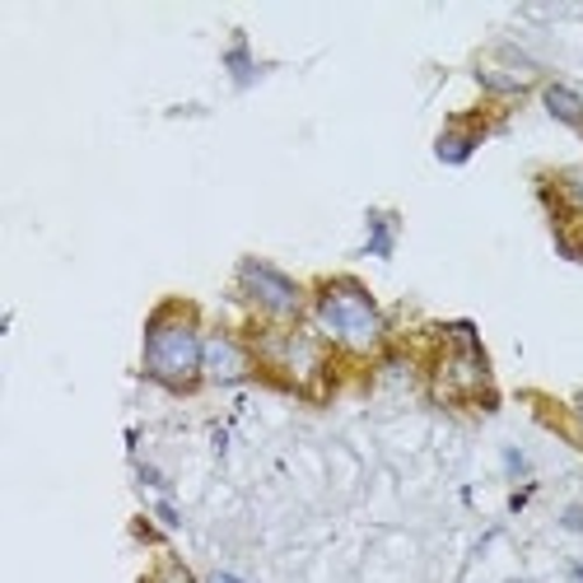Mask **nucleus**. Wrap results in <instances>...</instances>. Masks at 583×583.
Listing matches in <instances>:
<instances>
[{
  "instance_id": "nucleus-2",
  "label": "nucleus",
  "mask_w": 583,
  "mask_h": 583,
  "mask_svg": "<svg viewBox=\"0 0 583 583\" xmlns=\"http://www.w3.org/2000/svg\"><path fill=\"white\" fill-rule=\"evenodd\" d=\"M318 327L350 350H374L382 337V313L355 280H337L318 294Z\"/></svg>"
},
{
  "instance_id": "nucleus-5",
  "label": "nucleus",
  "mask_w": 583,
  "mask_h": 583,
  "mask_svg": "<svg viewBox=\"0 0 583 583\" xmlns=\"http://www.w3.org/2000/svg\"><path fill=\"white\" fill-rule=\"evenodd\" d=\"M280 364H286L294 378H308V374L323 369V350L313 337H286L280 341Z\"/></svg>"
},
{
  "instance_id": "nucleus-6",
  "label": "nucleus",
  "mask_w": 583,
  "mask_h": 583,
  "mask_svg": "<svg viewBox=\"0 0 583 583\" xmlns=\"http://www.w3.org/2000/svg\"><path fill=\"white\" fill-rule=\"evenodd\" d=\"M546 108H551V117H560V122L583 126V98H579L574 89H564V85H546Z\"/></svg>"
},
{
  "instance_id": "nucleus-9",
  "label": "nucleus",
  "mask_w": 583,
  "mask_h": 583,
  "mask_svg": "<svg viewBox=\"0 0 583 583\" xmlns=\"http://www.w3.org/2000/svg\"><path fill=\"white\" fill-rule=\"evenodd\" d=\"M369 253H392V239H388V220H374V239H369Z\"/></svg>"
},
{
  "instance_id": "nucleus-3",
  "label": "nucleus",
  "mask_w": 583,
  "mask_h": 583,
  "mask_svg": "<svg viewBox=\"0 0 583 583\" xmlns=\"http://www.w3.org/2000/svg\"><path fill=\"white\" fill-rule=\"evenodd\" d=\"M243 294L253 299V304L262 313H271V318H294L299 308H304V294H299V286L290 276H280L276 266H266V262H243Z\"/></svg>"
},
{
  "instance_id": "nucleus-12",
  "label": "nucleus",
  "mask_w": 583,
  "mask_h": 583,
  "mask_svg": "<svg viewBox=\"0 0 583 583\" xmlns=\"http://www.w3.org/2000/svg\"><path fill=\"white\" fill-rule=\"evenodd\" d=\"M579 406H583V402H579Z\"/></svg>"
},
{
  "instance_id": "nucleus-4",
  "label": "nucleus",
  "mask_w": 583,
  "mask_h": 583,
  "mask_svg": "<svg viewBox=\"0 0 583 583\" xmlns=\"http://www.w3.org/2000/svg\"><path fill=\"white\" fill-rule=\"evenodd\" d=\"M247 369H253V364H247V350L233 337H210L206 341V369L202 374L210 382H243Z\"/></svg>"
},
{
  "instance_id": "nucleus-1",
  "label": "nucleus",
  "mask_w": 583,
  "mask_h": 583,
  "mask_svg": "<svg viewBox=\"0 0 583 583\" xmlns=\"http://www.w3.org/2000/svg\"><path fill=\"white\" fill-rule=\"evenodd\" d=\"M206 369V341L192 318H159L145 337V374L163 388H192Z\"/></svg>"
},
{
  "instance_id": "nucleus-10",
  "label": "nucleus",
  "mask_w": 583,
  "mask_h": 583,
  "mask_svg": "<svg viewBox=\"0 0 583 583\" xmlns=\"http://www.w3.org/2000/svg\"><path fill=\"white\" fill-rule=\"evenodd\" d=\"M570 202H574V206H583V173H574V178H570Z\"/></svg>"
},
{
  "instance_id": "nucleus-11",
  "label": "nucleus",
  "mask_w": 583,
  "mask_h": 583,
  "mask_svg": "<svg viewBox=\"0 0 583 583\" xmlns=\"http://www.w3.org/2000/svg\"><path fill=\"white\" fill-rule=\"evenodd\" d=\"M215 583H239V579H233V574H215Z\"/></svg>"
},
{
  "instance_id": "nucleus-8",
  "label": "nucleus",
  "mask_w": 583,
  "mask_h": 583,
  "mask_svg": "<svg viewBox=\"0 0 583 583\" xmlns=\"http://www.w3.org/2000/svg\"><path fill=\"white\" fill-rule=\"evenodd\" d=\"M481 85H490L499 94H519L527 89V75H505V71H481Z\"/></svg>"
},
{
  "instance_id": "nucleus-7",
  "label": "nucleus",
  "mask_w": 583,
  "mask_h": 583,
  "mask_svg": "<svg viewBox=\"0 0 583 583\" xmlns=\"http://www.w3.org/2000/svg\"><path fill=\"white\" fill-rule=\"evenodd\" d=\"M472 149H476V136H444L439 141V159L444 163H462Z\"/></svg>"
}]
</instances>
